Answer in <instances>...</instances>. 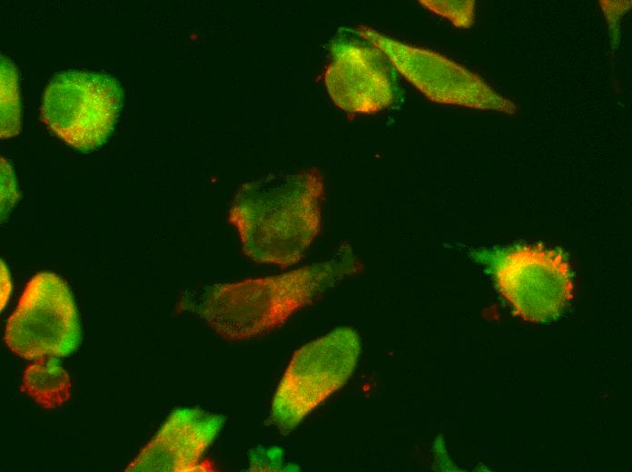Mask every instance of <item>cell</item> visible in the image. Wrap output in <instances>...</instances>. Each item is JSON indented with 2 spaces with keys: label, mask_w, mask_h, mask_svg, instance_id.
<instances>
[{
  "label": "cell",
  "mask_w": 632,
  "mask_h": 472,
  "mask_svg": "<svg viewBox=\"0 0 632 472\" xmlns=\"http://www.w3.org/2000/svg\"><path fill=\"white\" fill-rule=\"evenodd\" d=\"M488 77H489V80L491 82V84H493L494 85H496L495 80H494L492 77H490V76H488Z\"/></svg>",
  "instance_id": "cell-17"
},
{
  "label": "cell",
  "mask_w": 632,
  "mask_h": 472,
  "mask_svg": "<svg viewBox=\"0 0 632 472\" xmlns=\"http://www.w3.org/2000/svg\"><path fill=\"white\" fill-rule=\"evenodd\" d=\"M19 199L15 173L9 162L1 159V219L7 217Z\"/></svg>",
  "instance_id": "cell-13"
},
{
  "label": "cell",
  "mask_w": 632,
  "mask_h": 472,
  "mask_svg": "<svg viewBox=\"0 0 632 472\" xmlns=\"http://www.w3.org/2000/svg\"><path fill=\"white\" fill-rule=\"evenodd\" d=\"M224 425V417L194 408L173 410L126 467L127 472L205 470L202 458Z\"/></svg>",
  "instance_id": "cell-9"
},
{
  "label": "cell",
  "mask_w": 632,
  "mask_h": 472,
  "mask_svg": "<svg viewBox=\"0 0 632 472\" xmlns=\"http://www.w3.org/2000/svg\"><path fill=\"white\" fill-rule=\"evenodd\" d=\"M356 34L379 49L390 64L430 100L488 110L481 101L493 90L478 74L428 49L386 36L365 25Z\"/></svg>",
  "instance_id": "cell-7"
},
{
  "label": "cell",
  "mask_w": 632,
  "mask_h": 472,
  "mask_svg": "<svg viewBox=\"0 0 632 472\" xmlns=\"http://www.w3.org/2000/svg\"><path fill=\"white\" fill-rule=\"evenodd\" d=\"M426 8L450 20L455 26L469 28L473 23L475 1H420Z\"/></svg>",
  "instance_id": "cell-12"
},
{
  "label": "cell",
  "mask_w": 632,
  "mask_h": 472,
  "mask_svg": "<svg viewBox=\"0 0 632 472\" xmlns=\"http://www.w3.org/2000/svg\"><path fill=\"white\" fill-rule=\"evenodd\" d=\"M16 68L1 56V137L16 135L21 127V101Z\"/></svg>",
  "instance_id": "cell-11"
},
{
  "label": "cell",
  "mask_w": 632,
  "mask_h": 472,
  "mask_svg": "<svg viewBox=\"0 0 632 472\" xmlns=\"http://www.w3.org/2000/svg\"><path fill=\"white\" fill-rule=\"evenodd\" d=\"M515 315L530 323L556 320L573 299L569 262L560 251L541 246L475 250Z\"/></svg>",
  "instance_id": "cell-4"
},
{
  "label": "cell",
  "mask_w": 632,
  "mask_h": 472,
  "mask_svg": "<svg viewBox=\"0 0 632 472\" xmlns=\"http://www.w3.org/2000/svg\"><path fill=\"white\" fill-rule=\"evenodd\" d=\"M21 390L40 407L52 409L69 399L71 381L59 360L54 357L42 358L24 371Z\"/></svg>",
  "instance_id": "cell-10"
},
{
  "label": "cell",
  "mask_w": 632,
  "mask_h": 472,
  "mask_svg": "<svg viewBox=\"0 0 632 472\" xmlns=\"http://www.w3.org/2000/svg\"><path fill=\"white\" fill-rule=\"evenodd\" d=\"M123 97L119 82L108 74L64 71L45 87L41 114L66 144L88 152L102 146L113 133Z\"/></svg>",
  "instance_id": "cell-5"
},
{
  "label": "cell",
  "mask_w": 632,
  "mask_h": 472,
  "mask_svg": "<svg viewBox=\"0 0 632 472\" xmlns=\"http://www.w3.org/2000/svg\"><path fill=\"white\" fill-rule=\"evenodd\" d=\"M322 177L315 170L271 174L243 184L228 221L243 254L259 264L298 263L321 230Z\"/></svg>",
  "instance_id": "cell-2"
},
{
  "label": "cell",
  "mask_w": 632,
  "mask_h": 472,
  "mask_svg": "<svg viewBox=\"0 0 632 472\" xmlns=\"http://www.w3.org/2000/svg\"><path fill=\"white\" fill-rule=\"evenodd\" d=\"M361 352L358 332L340 327L292 355L273 395L271 417L283 433L293 430L319 405L344 386Z\"/></svg>",
  "instance_id": "cell-3"
},
{
  "label": "cell",
  "mask_w": 632,
  "mask_h": 472,
  "mask_svg": "<svg viewBox=\"0 0 632 472\" xmlns=\"http://www.w3.org/2000/svg\"><path fill=\"white\" fill-rule=\"evenodd\" d=\"M331 51L332 61L324 81L337 106L367 114L392 103L395 89L390 63L379 49L370 44L336 39Z\"/></svg>",
  "instance_id": "cell-8"
},
{
  "label": "cell",
  "mask_w": 632,
  "mask_h": 472,
  "mask_svg": "<svg viewBox=\"0 0 632 472\" xmlns=\"http://www.w3.org/2000/svg\"><path fill=\"white\" fill-rule=\"evenodd\" d=\"M606 54H607V55H609V54H610V51H607V52L606 53Z\"/></svg>",
  "instance_id": "cell-20"
},
{
  "label": "cell",
  "mask_w": 632,
  "mask_h": 472,
  "mask_svg": "<svg viewBox=\"0 0 632 472\" xmlns=\"http://www.w3.org/2000/svg\"><path fill=\"white\" fill-rule=\"evenodd\" d=\"M360 263L348 244L329 261L288 272L217 283L202 292L198 315L220 337L242 341L282 326L298 310L358 271Z\"/></svg>",
  "instance_id": "cell-1"
},
{
  "label": "cell",
  "mask_w": 632,
  "mask_h": 472,
  "mask_svg": "<svg viewBox=\"0 0 632 472\" xmlns=\"http://www.w3.org/2000/svg\"><path fill=\"white\" fill-rule=\"evenodd\" d=\"M483 114L484 115H491L492 113L490 111H486Z\"/></svg>",
  "instance_id": "cell-19"
},
{
  "label": "cell",
  "mask_w": 632,
  "mask_h": 472,
  "mask_svg": "<svg viewBox=\"0 0 632 472\" xmlns=\"http://www.w3.org/2000/svg\"><path fill=\"white\" fill-rule=\"evenodd\" d=\"M496 87H497V89H498L499 91H500L502 93H504V94H506V95H509V92H508L503 86L496 85Z\"/></svg>",
  "instance_id": "cell-15"
},
{
  "label": "cell",
  "mask_w": 632,
  "mask_h": 472,
  "mask_svg": "<svg viewBox=\"0 0 632 472\" xmlns=\"http://www.w3.org/2000/svg\"><path fill=\"white\" fill-rule=\"evenodd\" d=\"M518 92L522 94L523 93V88L522 87H517Z\"/></svg>",
  "instance_id": "cell-18"
},
{
  "label": "cell",
  "mask_w": 632,
  "mask_h": 472,
  "mask_svg": "<svg viewBox=\"0 0 632 472\" xmlns=\"http://www.w3.org/2000/svg\"><path fill=\"white\" fill-rule=\"evenodd\" d=\"M613 55H614V58L617 60L620 59V57H621V54H613Z\"/></svg>",
  "instance_id": "cell-16"
},
{
  "label": "cell",
  "mask_w": 632,
  "mask_h": 472,
  "mask_svg": "<svg viewBox=\"0 0 632 472\" xmlns=\"http://www.w3.org/2000/svg\"><path fill=\"white\" fill-rule=\"evenodd\" d=\"M12 290L11 278L7 267L1 261V311L5 307Z\"/></svg>",
  "instance_id": "cell-14"
},
{
  "label": "cell",
  "mask_w": 632,
  "mask_h": 472,
  "mask_svg": "<svg viewBox=\"0 0 632 472\" xmlns=\"http://www.w3.org/2000/svg\"><path fill=\"white\" fill-rule=\"evenodd\" d=\"M4 339L25 359L72 354L80 344L81 327L67 283L53 272L35 274L6 321Z\"/></svg>",
  "instance_id": "cell-6"
}]
</instances>
